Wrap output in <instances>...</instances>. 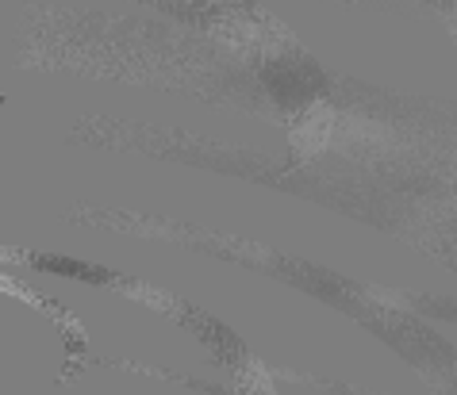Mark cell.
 <instances>
[]
</instances>
